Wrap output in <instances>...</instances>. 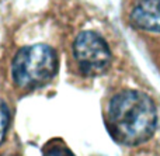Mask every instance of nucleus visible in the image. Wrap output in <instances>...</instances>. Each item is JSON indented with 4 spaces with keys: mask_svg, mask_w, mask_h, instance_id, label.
Returning a JSON list of instances; mask_svg holds the SVG:
<instances>
[{
    "mask_svg": "<svg viewBox=\"0 0 160 156\" xmlns=\"http://www.w3.org/2000/svg\"><path fill=\"white\" fill-rule=\"evenodd\" d=\"M108 127L118 142L135 146L150 139L158 125V111L152 98L136 90H124L108 104Z\"/></svg>",
    "mask_w": 160,
    "mask_h": 156,
    "instance_id": "1",
    "label": "nucleus"
},
{
    "mask_svg": "<svg viewBox=\"0 0 160 156\" xmlns=\"http://www.w3.org/2000/svg\"><path fill=\"white\" fill-rule=\"evenodd\" d=\"M58 68L55 51L44 44L25 47L17 52L11 65V75L17 87L31 90L53 78Z\"/></svg>",
    "mask_w": 160,
    "mask_h": 156,
    "instance_id": "2",
    "label": "nucleus"
},
{
    "mask_svg": "<svg viewBox=\"0 0 160 156\" xmlns=\"http://www.w3.org/2000/svg\"><path fill=\"white\" fill-rule=\"evenodd\" d=\"M73 58L80 73L86 76H98L110 68L111 51L107 42L97 33L83 31L73 44Z\"/></svg>",
    "mask_w": 160,
    "mask_h": 156,
    "instance_id": "3",
    "label": "nucleus"
},
{
    "mask_svg": "<svg viewBox=\"0 0 160 156\" xmlns=\"http://www.w3.org/2000/svg\"><path fill=\"white\" fill-rule=\"evenodd\" d=\"M132 25L149 33H160V0H139L129 14Z\"/></svg>",
    "mask_w": 160,
    "mask_h": 156,
    "instance_id": "4",
    "label": "nucleus"
},
{
    "mask_svg": "<svg viewBox=\"0 0 160 156\" xmlns=\"http://www.w3.org/2000/svg\"><path fill=\"white\" fill-rule=\"evenodd\" d=\"M44 156H75L69 148H66L65 145H52L48 146L44 152Z\"/></svg>",
    "mask_w": 160,
    "mask_h": 156,
    "instance_id": "5",
    "label": "nucleus"
},
{
    "mask_svg": "<svg viewBox=\"0 0 160 156\" xmlns=\"http://www.w3.org/2000/svg\"><path fill=\"white\" fill-rule=\"evenodd\" d=\"M7 127H8V110L4 104L0 101V143L3 142L7 132Z\"/></svg>",
    "mask_w": 160,
    "mask_h": 156,
    "instance_id": "6",
    "label": "nucleus"
}]
</instances>
